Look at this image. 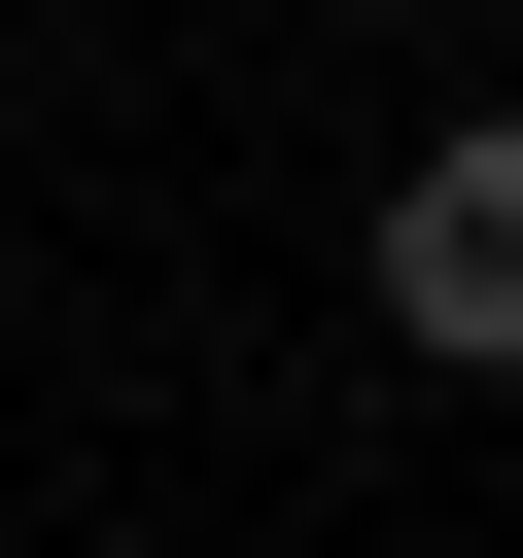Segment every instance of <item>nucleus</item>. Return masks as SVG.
<instances>
[{
	"mask_svg": "<svg viewBox=\"0 0 523 558\" xmlns=\"http://www.w3.org/2000/svg\"><path fill=\"white\" fill-rule=\"evenodd\" d=\"M384 349H453V384H523V105L384 174Z\"/></svg>",
	"mask_w": 523,
	"mask_h": 558,
	"instance_id": "1",
	"label": "nucleus"
}]
</instances>
